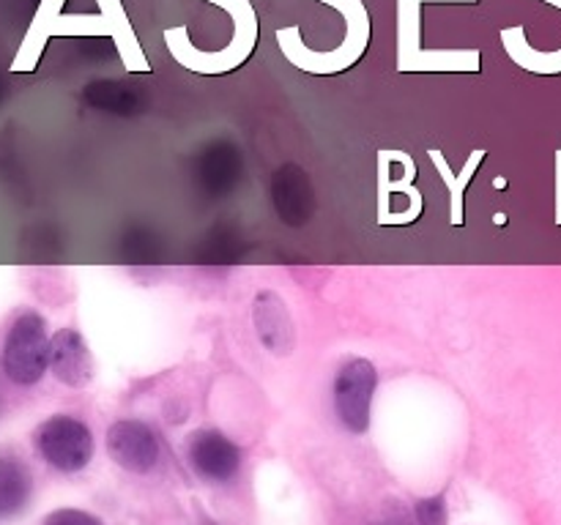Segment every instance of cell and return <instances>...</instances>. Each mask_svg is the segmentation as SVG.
I'll list each match as a JSON object with an SVG mask.
<instances>
[{"label":"cell","mask_w":561,"mask_h":525,"mask_svg":"<svg viewBox=\"0 0 561 525\" xmlns=\"http://www.w3.org/2000/svg\"><path fill=\"white\" fill-rule=\"evenodd\" d=\"M44 525H102V520L82 509H58V512L47 514Z\"/></svg>","instance_id":"d6986e66"},{"label":"cell","mask_w":561,"mask_h":525,"mask_svg":"<svg viewBox=\"0 0 561 525\" xmlns=\"http://www.w3.org/2000/svg\"><path fill=\"white\" fill-rule=\"evenodd\" d=\"M0 370L14 386H36L49 372L47 320L38 312L14 317L0 350Z\"/></svg>","instance_id":"3957f363"},{"label":"cell","mask_w":561,"mask_h":525,"mask_svg":"<svg viewBox=\"0 0 561 525\" xmlns=\"http://www.w3.org/2000/svg\"><path fill=\"white\" fill-rule=\"evenodd\" d=\"M321 3L334 5L345 16L348 31H345L343 47L329 55L312 52V49H307L301 44L299 27L296 25L277 31V42L285 58L294 66H299L301 71H310V74H337V71L351 69L365 55L367 42H370V16H367L362 0H321Z\"/></svg>","instance_id":"6da1fadb"},{"label":"cell","mask_w":561,"mask_h":525,"mask_svg":"<svg viewBox=\"0 0 561 525\" xmlns=\"http://www.w3.org/2000/svg\"><path fill=\"white\" fill-rule=\"evenodd\" d=\"M33 492V476L22 459L0 454V517H14L27 506Z\"/></svg>","instance_id":"7c38bea8"},{"label":"cell","mask_w":561,"mask_h":525,"mask_svg":"<svg viewBox=\"0 0 561 525\" xmlns=\"http://www.w3.org/2000/svg\"><path fill=\"white\" fill-rule=\"evenodd\" d=\"M493 186H496V189H499V186H502V189H504V186H507V180H504V178H496V180H493Z\"/></svg>","instance_id":"44dd1931"},{"label":"cell","mask_w":561,"mask_h":525,"mask_svg":"<svg viewBox=\"0 0 561 525\" xmlns=\"http://www.w3.org/2000/svg\"><path fill=\"white\" fill-rule=\"evenodd\" d=\"M431 153V162L436 164L438 173H442L444 184L449 186V200H453V208H449V222L455 224V228H460L463 224V197H466V186L471 184V178H474V173L480 170L482 159H485V151H471L469 162H466V167L460 170V175H455L453 170H449L447 159H444L442 151H427Z\"/></svg>","instance_id":"5bb4252c"},{"label":"cell","mask_w":561,"mask_h":525,"mask_svg":"<svg viewBox=\"0 0 561 525\" xmlns=\"http://www.w3.org/2000/svg\"><path fill=\"white\" fill-rule=\"evenodd\" d=\"M414 514L420 525H447V498L444 495L422 498V501H416Z\"/></svg>","instance_id":"ac0fdd59"},{"label":"cell","mask_w":561,"mask_h":525,"mask_svg":"<svg viewBox=\"0 0 561 525\" xmlns=\"http://www.w3.org/2000/svg\"><path fill=\"white\" fill-rule=\"evenodd\" d=\"M272 206L279 222L288 228H301L316 213V191L310 175L299 164H283L272 178Z\"/></svg>","instance_id":"9c48e42d"},{"label":"cell","mask_w":561,"mask_h":525,"mask_svg":"<svg viewBox=\"0 0 561 525\" xmlns=\"http://www.w3.org/2000/svg\"><path fill=\"white\" fill-rule=\"evenodd\" d=\"M208 525H217V523H208Z\"/></svg>","instance_id":"603a6c76"},{"label":"cell","mask_w":561,"mask_h":525,"mask_svg":"<svg viewBox=\"0 0 561 525\" xmlns=\"http://www.w3.org/2000/svg\"><path fill=\"white\" fill-rule=\"evenodd\" d=\"M33 441H36L42 459H47L55 470H64V474H77L93 457L91 427L75 416H49L47 421L36 427Z\"/></svg>","instance_id":"8992f818"},{"label":"cell","mask_w":561,"mask_h":525,"mask_svg":"<svg viewBox=\"0 0 561 525\" xmlns=\"http://www.w3.org/2000/svg\"><path fill=\"white\" fill-rule=\"evenodd\" d=\"M192 470L211 485H225L241 468V448L219 430H197L186 443Z\"/></svg>","instance_id":"ba28073f"},{"label":"cell","mask_w":561,"mask_h":525,"mask_svg":"<svg viewBox=\"0 0 561 525\" xmlns=\"http://www.w3.org/2000/svg\"><path fill=\"white\" fill-rule=\"evenodd\" d=\"M208 3H219L228 11L230 20H233L236 31L233 38H230V47H225L222 52L217 55L201 52V49H195L190 44L184 25L164 31V42H168L170 55L190 71H201V74H225V71L236 69V66H241L250 58L257 38V16L255 9L250 5V0H208Z\"/></svg>","instance_id":"7a4b0ae2"},{"label":"cell","mask_w":561,"mask_h":525,"mask_svg":"<svg viewBox=\"0 0 561 525\" xmlns=\"http://www.w3.org/2000/svg\"><path fill=\"white\" fill-rule=\"evenodd\" d=\"M551 3L561 5V0H551ZM502 42H504V49L510 52V58H513L518 66H524V69L537 71V74H557V71H561V52L557 55L535 52V49L526 44L524 27H507V31H502Z\"/></svg>","instance_id":"2e32d148"},{"label":"cell","mask_w":561,"mask_h":525,"mask_svg":"<svg viewBox=\"0 0 561 525\" xmlns=\"http://www.w3.org/2000/svg\"><path fill=\"white\" fill-rule=\"evenodd\" d=\"M559 224H561V222H559Z\"/></svg>","instance_id":"cb8c5ba5"},{"label":"cell","mask_w":561,"mask_h":525,"mask_svg":"<svg viewBox=\"0 0 561 525\" xmlns=\"http://www.w3.org/2000/svg\"><path fill=\"white\" fill-rule=\"evenodd\" d=\"M201 164V180L214 195H222V191L233 189V180H241V156L233 145L217 142L208 151V156H203Z\"/></svg>","instance_id":"4fadbf2b"},{"label":"cell","mask_w":561,"mask_h":525,"mask_svg":"<svg viewBox=\"0 0 561 525\" xmlns=\"http://www.w3.org/2000/svg\"><path fill=\"white\" fill-rule=\"evenodd\" d=\"M252 323L263 348L274 355H290L296 348V323L283 295L263 290L252 301Z\"/></svg>","instance_id":"30bf717a"},{"label":"cell","mask_w":561,"mask_h":525,"mask_svg":"<svg viewBox=\"0 0 561 525\" xmlns=\"http://www.w3.org/2000/svg\"><path fill=\"white\" fill-rule=\"evenodd\" d=\"M85 102L96 109H110V113H129L135 107L131 91L118 82H91L85 88Z\"/></svg>","instance_id":"e0dca14e"},{"label":"cell","mask_w":561,"mask_h":525,"mask_svg":"<svg viewBox=\"0 0 561 525\" xmlns=\"http://www.w3.org/2000/svg\"><path fill=\"white\" fill-rule=\"evenodd\" d=\"M414 178H416V164L409 153H405V159H403V175H400V178H389L387 156H383V151L378 153V217L387 211L392 195L409 197L411 206L420 208L422 211L425 200H422V191L414 186Z\"/></svg>","instance_id":"9a60e30c"},{"label":"cell","mask_w":561,"mask_h":525,"mask_svg":"<svg viewBox=\"0 0 561 525\" xmlns=\"http://www.w3.org/2000/svg\"><path fill=\"white\" fill-rule=\"evenodd\" d=\"M425 0H400V71H477L480 69V52L474 49H458V52H425L420 49V5ZM438 3H458V0H438ZM474 3V0H460Z\"/></svg>","instance_id":"277c9868"},{"label":"cell","mask_w":561,"mask_h":525,"mask_svg":"<svg viewBox=\"0 0 561 525\" xmlns=\"http://www.w3.org/2000/svg\"><path fill=\"white\" fill-rule=\"evenodd\" d=\"M378 525H409L405 520H387V523H378Z\"/></svg>","instance_id":"ffe728a7"},{"label":"cell","mask_w":561,"mask_h":525,"mask_svg":"<svg viewBox=\"0 0 561 525\" xmlns=\"http://www.w3.org/2000/svg\"><path fill=\"white\" fill-rule=\"evenodd\" d=\"M49 372L69 388H85L93 381V355L77 328H60L49 339Z\"/></svg>","instance_id":"8fae6325"},{"label":"cell","mask_w":561,"mask_h":525,"mask_svg":"<svg viewBox=\"0 0 561 525\" xmlns=\"http://www.w3.org/2000/svg\"><path fill=\"white\" fill-rule=\"evenodd\" d=\"M0 98H3V82H0Z\"/></svg>","instance_id":"7402d4cb"},{"label":"cell","mask_w":561,"mask_h":525,"mask_svg":"<svg viewBox=\"0 0 561 525\" xmlns=\"http://www.w3.org/2000/svg\"><path fill=\"white\" fill-rule=\"evenodd\" d=\"M107 454L129 474H148L159 463V438L146 421L121 419L107 430Z\"/></svg>","instance_id":"52a82bcc"},{"label":"cell","mask_w":561,"mask_h":525,"mask_svg":"<svg viewBox=\"0 0 561 525\" xmlns=\"http://www.w3.org/2000/svg\"><path fill=\"white\" fill-rule=\"evenodd\" d=\"M378 388V370L370 359H348L334 375V410L340 424L354 435L367 432L373 419V397Z\"/></svg>","instance_id":"5b68a950"}]
</instances>
